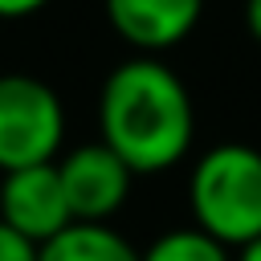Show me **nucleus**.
Instances as JSON below:
<instances>
[{
	"label": "nucleus",
	"mask_w": 261,
	"mask_h": 261,
	"mask_svg": "<svg viewBox=\"0 0 261 261\" xmlns=\"http://www.w3.org/2000/svg\"><path fill=\"white\" fill-rule=\"evenodd\" d=\"M98 135L135 175L171 171L196 139V106L184 77L163 57H126L98 90Z\"/></svg>",
	"instance_id": "nucleus-1"
},
{
	"label": "nucleus",
	"mask_w": 261,
	"mask_h": 261,
	"mask_svg": "<svg viewBox=\"0 0 261 261\" xmlns=\"http://www.w3.org/2000/svg\"><path fill=\"white\" fill-rule=\"evenodd\" d=\"M192 224L232 253L261 237V151L249 143L208 147L188 175Z\"/></svg>",
	"instance_id": "nucleus-2"
},
{
	"label": "nucleus",
	"mask_w": 261,
	"mask_h": 261,
	"mask_svg": "<svg viewBox=\"0 0 261 261\" xmlns=\"http://www.w3.org/2000/svg\"><path fill=\"white\" fill-rule=\"evenodd\" d=\"M65 143V106L33 73H0V175L57 163Z\"/></svg>",
	"instance_id": "nucleus-3"
},
{
	"label": "nucleus",
	"mask_w": 261,
	"mask_h": 261,
	"mask_svg": "<svg viewBox=\"0 0 261 261\" xmlns=\"http://www.w3.org/2000/svg\"><path fill=\"white\" fill-rule=\"evenodd\" d=\"M57 175L65 188L69 216L94 224H110V216L130 200V184H135V171L102 139L57 155Z\"/></svg>",
	"instance_id": "nucleus-4"
},
{
	"label": "nucleus",
	"mask_w": 261,
	"mask_h": 261,
	"mask_svg": "<svg viewBox=\"0 0 261 261\" xmlns=\"http://www.w3.org/2000/svg\"><path fill=\"white\" fill-rule=\"evenodd\" d=\"M0 220L16 228L20 237H29L33 245H45L65 224H73L57 163L4 171L0 175Z\"/></svg>",
	"instance_id": "nucleus-5"
},
{
	"label": "nucleus",
	"mask_w": 261,
	"mask_h": 261,
	"mask_svg": "<svg viewBox=\"0 0 261 261\" xmlns=\"http://www.w3.org/2000/svg\"><path fill=\"white\" fill-rule=\"evenodd\" d=\"M110 29L139 53L159 57L192 37L204 16V0H102Z\"/></svg>",
	"instance_id": "nucleus-6"
},
{
	"label": "nucleus",
	"mask_w": 261,
	"mask_h": 261,
	"mask_svg": "<svg viewBox=\"0 0 261 261\" xmlns=\"http://www.w3.org/2000/svg\"><path fill=\"white\" fill-rule=\"evenodd\" d=\"M41 261H139V249L110 224L73 220L41 245Z\"/></svg>",
	"instance_id": "nucleus-7"
},
{
	"label": "nucleus",
	"mask_w": 261,
	"mask_h": 261,
	"mask_svg": "<svg viewBox=\"0 0 261 261\" xmlns=\"http://www.w3.org/2000/svg\"><path fill=\"white\" fill-rule=\"evenodd\" d=\"M139 261H237V253L216 237H208L204 228L179 224L159 232L147 249H139Z\"/></svg>",
	"instance_id": "nucleus-8"
},
{
	"label": "nucleus",
	"mask_w": 261,
	"mask_h": 261,
	"mask_svg": "<svg viewBox=\"0 0 261 261\" xmlns=\"http://www.w3.org/2000/svg\"><path fill=\"white\" fill-rule=\"evenodd\" d=\"M0 261H41V245H33L29 237H20L0 220Z\"/></svg>",
	"instance_id": "nucleus-9"
},
{
	"label": "nucleus",
	"mask_w": 261,
	"mask_h": 261,
	"mask_svg": "<svg viewBox=\"0 0 261 261\" xmlns=\"http://www.w3.org/2000/svg\"><path fill=\"white\" fill-rule=\"evenodd\" d=\"M49 0H0V20H20V16H33L41 12Z\"/></svg>",
	"instance_id": "nucleus-10"
},
{
	"label": "nucleus",
	"mask_w": 261,
	"mask_h": 261,
	"mask_svg": "<svg viewBox=\"0 0 261 261\" xmlns=\"http://www.w3.org/2000/svg\"><path fill=\"white\" fill-rule=\"evenodd\" d=\"M245 29L261 45V0H245Z\"/></svg>",
	"instance_id": "nucleus-11"
},
{
	"label": "nucleus",
	"mask_w": 261,
	"mask_h": 261,
	"mask_svg": "<svg viewBox=\"0 0 261 261\" xmlns=\"http://www.w3.org/2000/svg\"><path fill=\"white\" fill-rule=\"evenodd\" d=\"M237 261H261V237H257L253 245H245V249H237Z\"/></svg>",
	"instance_id": "nucleus-12"
}]
</instances>
